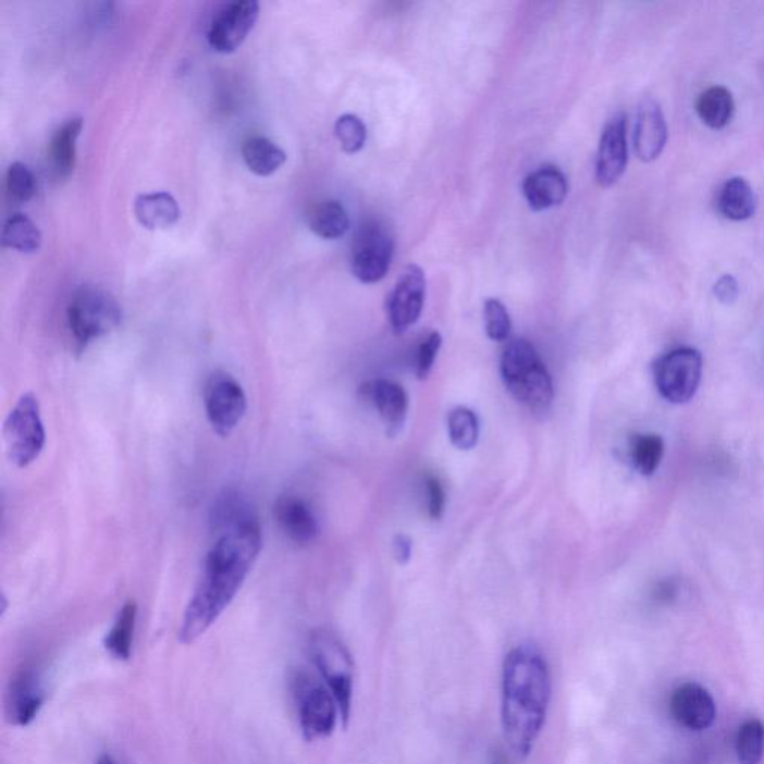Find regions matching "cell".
Masks as SVG:
<instances>
[{
  "instance_id": "9a60e30c",
  "label": "cell",
  "mask_w": 764,
  "mask_h": 764,
  "mask_svg": "<svg viewBox=\"0 0 764 764\" xmlns=\"http://www.w3.org/2000/svg\"><path fill=\"white\" fill-rule=\"evenodd\" d=\"M670 713L681 726L701 731L707 729L717 717L713 695L699 683H683L675 690L670 701Z\"/></svg>"
},
{
  "instance_id": "e0dca14e",
  "label": "cell",
  "mask_w": 764,
  "mask_h": 764,
  "mask_svg": "<svg viewBox=\"0 0 764 764\" xmlns=\"http://www.w3.org/2000/svg\"><path fill=\"white\" fill-rule=\"evenodd\" d=\"M281 532L297 545H309L319 538L320 525L311 506L297 496H281L273 506Z\"/></svg>"
},
{
  "instance_id": "cb8c5ba5",
  "label": "cell",
  "mask_w": 764,
  "mask_h": 764,
  "mask_svg": "<svg viewBox=\"0 0 764 764\" xmlns=\"http://www.w3.org/2000/svg\"><path fill=\"white\" fill-rule=\"evenodd\" d=\"M243 159L252 174L269 176L276 171L287 160V155L283 148L273 144L271 139L263 136H255L245 140L243 145Z\"/></svg>"
},
{
  "instance_id": "ffe728a7",
  "label": "cell",
  "mask_w": 764,
  "mask_h": 764,
  "mask_svg": "<svg viewBox=\"0 0 764 764\" xmlns=\"http://www.w3.org/2000/svg\"><path fill=\"white\" fill-rule=\"evenodd\" d=\"M84 122L79 116L67 120L54 132L48 147L51 174L56 180H66L74 174L76 140L82 135Z\"/></svg>"
},
{
  "instance_id": "5bb4252c",
  "label": "cell",
  "mask_w": 764,
  "mask_h": 764,
  "mask_svg": "<svg viewBox=\"0 0 764 764\" xmlns=\"http://www.w3.org/2000/svg\"><path fill=\"white\" fill-rule=\"evenodd\" d=\"M629 150H627V120L625 114L611 119L599 144L596 181L599 186L611 187L625 174Z\"/></svg>"
},
{
  "instance_id": "d4e9b609",
  "label": "cell",
  "mask_w": 764,
  "mask_h": 764,
  "mask_svg": "<svg viewBox=\"0 0 764 764\" xmlns=\"http://www.w3.org/2000/svg\"><path fill=\"white\" fill-rule=\"evenodd\" d=\"M695 112L711 128L726 127L735 112V100L729 88L714 86L702 91L695 100Z\"/></svg>"
},
{
  "instance_id": "8d00e7d4",
  "label": "cell",
  "mask_w": 764,
  "mask_h": 764,
  "mask_svg": "<svg viewBox=\"0 0 764 764\" xmlns=\"http://www.w3.org/2000/svg\"><path fill=\"white\" fill-rule=\"evenodd\" d=\"M412 553V542L411 539L405 537V534H397L393 542V554L396 560L402 563L408 562L411 558Z\"/></svg>"
},
{
  "instance_id": "d6986e66",
  "label": "cell",
  "mask_w": 764,
  "mask_h": 764,
  "mask_svg": "<svg viewBox=\"0 0 764 764\" xmlns=\"http://www.w3.org/2000/svg\"><path fill=\"white\" fill-rule=\"evenodd\" d=\"M522 195L533 211L557 207L568 196V180L556 167H542L526 176Z\"/></svg>"
},
{
  "instance_id": "4316f807",
  "label": "cell",
  "mask_w": 764,
  "mask_h": 764,
  "mask_svg": "<svg viewBox=\"0 0 764 764\" xmlns=\"http://www.w3.org/2000/svg\"><path fill=\"white\" fill-rule=\"evenodd\" d=\"M42 235L38 226L23 214L11 215L3 224L2 245L19 252H36L41 248Z\"/></svg>"
},
{
  "instance_id": "30bf717a",
  "label": "cell",
  "mask_w": 764,
  "mask_h": 764,
  "mask_svg": "<svg viewBox=\"0 0 764 764\" xmlns=\"http://www.w3.org/2000/svg\"><path fill=\"white\" fill-rule=\"evenodd\" d=\"M205 409L212 430L221 438L231 436L247 412L243 385L231 373H212L205 385Z\"/></svg>"
},
{
  "instance_id": "9c48e42d",
  "label": "cell",
  "mask_w": 764,
  "mask_h": 764,
  "mask_svg": "<svg viewBox=\"0 0 764 764\" xmlns=\"http://www.w3.org/2000/svg\"><path fill=\"white\" fill-rule=\"evenodd\" d=\"M394 239L381 221H369L357 232L352 248V271L360 283L375 284L387 275Z\"/></svg>"
},
{
  "instance_id": "52a82bcc",
  "label": "cell",
  "mask_w": 764,
  "mask_h": 764,
  "mask_svg": "<svg viewBox=\"0 0 764 764\" xmlns=\"http://www.w3.org/2000/svg\"><path fill=\"white\" fill-rule=\"evenodd\" d=\"M8 458L17 468H27L41 456L46 446V428L41 406L35 394L26 393L17 401L3 424Z\"/></svg>"
},
{
  "instance_id": "8fae6325",
  "label": "cell",
  "mask_w": 764,
  "mask_h": 764,
  "mask_svg": "<svg viewBox=\"0 0 764 764\" xmlns=\"http://www.w3.org/2000/svg\"><path fill=\"white\" fill-rule=\"evenodd\" d=\"M259 14L260 5L256 0L224 3L209 24V46L223 54L238 50L255 29Z\"/></svg>"
},
{
  "instance_id": "1f68e13d",
  "label": "cell",
  "mask_w": 764,
  "mask_h": 764,
  "mask_svg": "<svg viewBox=\"0 0 764 764\" xmlns=\"http://www.w3.org/2000/svg\"><path fill=\"white\" fill-rule=\"evenodd\" d=\"M335 134L342 150L347 152V155H356L365 147L366 138H368V128H366L359 116L345 114L336 120Z\"/></svg>"
},
{
  "instance_id": "7c38bea8",
  "label": "cell",
  "mask_w": 764,
  "mask_h": 764,
  "mask_svg": "<svg viewBox=\"0 0 764 764\" xmlns=\"http://www.w3.org/2000/svg\"><path fill=\"white\" fill-rule=\"evenodd\" d=\"M46 703L42 677L35 667L15 671L3 694V715L11 726L26 727L35 722Z\"/></svg>"
},
{
  "instance_id": "ba28073f",
  "label": "cell",
  "mask_w": 764,
  "mask_h": 764,
  "mask_svg": "<svg viewBox=\"0 0 764 764\" xmlns=\"http://www.w3.org/2000/svg\"><path fill=\"white\" fill-rule=\"evenodd\" d=\"M703 360L694 348H677L654 365L655 387L671 404H686L698 392Z\"/></svg>"
},
{
  "instance_id": "2e32d148",
  "label": "cell",
  "mask_w": 764,
  "mask_h": 764,
  "mask_svg": "<svg viewBox=\"0 0 764 764\" xmlns=\"http://www.w3.org/2000/svg\"><path fill=\"white\" fill-rule=\"evenodd\" d=\"M667 126L661 104L654 99H643L634 123V152L642 162H653L665 150Z\"/></svg>"
},
{
  "instance_id": "4dcf8cb0",
  "label": "cell",
  "mask_w": 764,
  "mask_h": 764,
  "mask_svg": "<svg viewBox=\"0 0 764 764\" xmlns=\"http://www.w3.org/2000/svg\"><path fill=\"white\" fill-rule=\"evenodd\" d=\"M36 188H38V183H36L35 174L27 164L14 162L8 168L7 190L14 202H29L36 195Z\"/></svg>"
},
{
  "instance_id": "44dd1931",
  "label": "cell",
  "mask_w": 764,
  "mask_h": 764,
  "mask_svg": "<svg viewBox=\"0 0 764 764\" xmlns=\"http://www.w3.org/2000/svg\"><path fill=\"white\" fill-rule=\"evenodd\" d=\"M135 215L140 226L148 231H163L180 220L181 209L175 197L169 193H148L135 200Z\"/></svg>"
},
{
  "instance_id": "6da1fadb",
  "label": "cell",
  "mask_w": 764,
  "mask_h": 764,
  "mask_svg": "<svg viewBox=\"0 0 764 764\" xmlns=\"http://www.w3.org/2000/svg\"><path fill=\"white\" fill-rule=\"evenodd\" d=\"M261 550L259 521L219 533L205 558L202 575L188 602L178 639L190 645L207 633L236 597Z\"/></svg>"
},
{
  "instance_id": "d590c367",
  "label": "cell",
  "mask_w": 764,
  "mask_h": 764,
  "mask_svg": "<svg viewBox=\"0 0 764 764\" xmlns=\"http://www.w3.org/2000/svg\"><path fill=\"white\" fill-rule=\"evenodd\" d=\"M715 296L723 304H734L739 296V284L735 276L723 275L714 287Z\"/></svg>"
},
{
  "instance_id": "4fadbf2b",
  "label": "cell",
  "mask_w": 764,
  "mask_h": 764,
  "mask_svg": "<svg viewBox=\"0 0 764 764\" xmlns=\"http://www.w3.org/2000/svg\"><path fill=\"white\" fill-rule=\"evenodd\" d=\"M426 300V275L417 264H409L402 272L389 297V320L396 333L412 328L423 312Z\"/></svg>"
},
{
  "instance_id": "83f0119b",
  "label": "cell",
  "mask_w": 764,
  "mask_h": 764,
  "mask_svg": "<svg viewBox=\"0 0 764 764\" xmlns=\"http://www.w3.org/2000/svg\"><path fill=\"white\" fill-rule=\"evenodd\" d=\"M630 458L634 469L641 476H653L661 466L665 444L658 434L641 433L633 434L630 440Z\"/></svg>"
},
{
  "instance_id": "836d02e7",
  "label": "cell",
  "mask_w": 764,
  "mask_h": 764,
  "mask_svg": "<svg viewBox=\"0 0 764 764\" xmlns=\"http://www.w3.org/2000/svg\"><path fill=\"white\" fill-rule=\"evenodd\" d=\"M442 336L440 332H432L418 347L416 359V375L418 380H426L432 372L434 360L440 353Z\"/></svg>"
},
{
  "instance_id": "f1b7e54d",
  "label": "cell",
  "mask_w": 764,
  "mask_h": 764,
  "mask_svg": "<svg viewBox=\"0 0 764 764\" xmlns=\"http://www.w3.org/2000/svg\"><path fill=\"white\" fill-rule=\"evenodd\" d=\"M448 436L461 452H469L480 440V420L472 409L457 406L448 416Z\"/></svg>"
},
{
  "instance_id": "7a4b0ae2",
  "label": "cell",
  "mask_w": 764,
  "mask_h": 764,
  "mask_svg": "<svg viewBox=\"0 0 764 764\" xmlns=\"http://www.w3.org/2000/svg\"><path fill=\"white\" fill-rule=\"evenodd\" d=\"M550 701V667L541 651L532 645L510 650L502 671V724L517 757L532 753L544 729Z\"/></svg>"
},
{
  "instance_id": "277c9868",
  "label": "cell",
  "mask_w": 764,
  "mask_h": 764,
  "mask_svg": "<svg viewBox=\"0 0 764 764\" xmlns=\"http://www.w3.org/2000/svg\"><path fill=\"white\" fill-rule=\"evenodd\" d=\"M289 690L295 699L304 738L309 742L329 738L341 717L340 706L331 689L316 675L297 669L289 678Z\"/></svg>"
},
{
  "instance_id": "5b68a950",
  "label": "cell",
  "mask_w": 764,
  "mask_h": 764,
  "mask_svg": "<svg viewBox=\"0 0 764 764\" xmlns=\"http://www.w3.org/2000/svg\"><path fill=\"white\" fill-rule=\"evenodd\" d=\"M311 661L319 669L321 679L335 695L342 723H348L352 714L354 662L347 646L331 630L312 631L308 643Z\"/></svg>"
},
{
  "instance_id": "484cf974",
  "label": "cell",
  "mask_w": 764,
  "mask_h": 764,
  "mask_svg": "<svg viewBox=\"0 0 764 764\" xmlns=\"http://www.w3.org/2000/svg\"><path fill=\"white\" fill-rule=\"evenodd\" d=\"M309 229L323 239H340L349 229L347 211L337 200L329 199L317 205L308 217Z\"/></svg>"
},
{
  "instance_id": "74e56055",
  "label": "cell",
  "mask_w": 764,
  "mask_h": 764,
  "mask_svg": "<svg viewBox=\"0 0 764 764\" xmlns=\"http://www.w3.org/2000/svg\"><path fill=\"white\" fill-rule=\"evenodd\" d=\"M95 764H119L115 762V759L112 757L110 754H102L99 755V759L96 760Z\"/></svg>"
},
{
  "instance_id": "3957f363",
  "label": "cell",
  "mask_w": 764,
  "mask_h": 764,
  "mask_svg": "<svg viewBox=\"0 0 764 764\" xmlns=\"http://www.w3.org/2000/svg\"><path fill=\"white\" fill-rule=\"evenodd\" d=\"M501 372L506 389L533 414L544 416L554 401V385L541 356L527 340L510 341L502 354Z\"/></svg>"
},
{
  "instance_id": "8992f818",
  "label": "cell",
  "mask_w": 764,
  "mask_h": 764,
  "mask_svg": "<svg viewBox=\"0 0 764 764\" xmlns=\"http://www.w3.org/2000/svg\"><path fill=\"white\" fill-rule=\"evenodd\" d=\"M122 317L119 301L102 288L79 289L67 307V324L76 344L82 348L115 331L122 323Z\"/></svg>"
},
{
  "instance_id": "603a6c76",
  "label": "cell",
  "mask_w": 764,
  "mask_h": 764,
  "mask_svg": "<svg viewBox=\"0 0 764 764\" xmlns=\"http://www.w3.org/2000/svg\"><path fill=\"white\" fill-rule=\"evenodd\" d=\"M136 618H138V605L135 601L124 603L123 608L116 615L114 626L108 631L104 638V650L115 658V661L127 662L132 655L134 645Z\"/></svg>"
},
{
  "instance_id": "e575fe53",
  "label": "cell",
  "mask_w": 764,
  "mask_h": 764,
  "mask_svg": "<svg viewBox=\"0 0 764 764\" xmlns=\"http://www.w3.org/2000/svg\"><path fill=\"white\" fill-rule=\"evenodd\" d=\"M426 492H428L429 516L433 520H440L445 509V492L441 481L434 476H428L424 480Z\"/></svg>"
},
{
  "instance_id": "d6a6232c",
  "label": "cell",
  "mask_w": 764,
  "mask_h": 764,
  "mask_svg": "<svg viewBox=\"0 0 764 764\" xmlns=\"http://www.w3.org/2000/svg\"><path fill=\"white\" fill-rule=\"evenodd\" d=\"M484 320L486 336L492 341L502 342L510 335V317L508 309L498 299H489L484 304Z\"/></svg>"
},
{
  "instance_id": "7402d4cb",
  "label": "cell",
  "mask_w": 764,
  "mask_h": 764,
  "mask_svg": "<svg viewBox=\"0 0 764 764\" xmlns=\"http://www.w3.org/2000/svg\"><path fill=\"white\" fill-rule=\"evenodd\" d=\"M717 207L727 220L745 221L754 215L757 199L753 187L745 178L734 176L719 188Z\"/></svg>"
},
{
  "instance_id": "f546056e",
  "label": "cell",
  "mask_w": 764,
  "mask_h": 764,
  "mask_svg": "<svg viewBox=\"0 0 764 764\" xmlns=\"http://www.w3.org/2000/svg\"><path fill=\"white\" fill-rule=\"evenodd\" d=\"M739 764H760L764 754V724L759 719L743 723L736 741Z\"/></svg>"
},
{
  "instance_id": "ac0fdd59",
  "label": "cell",
  "mask_w": 764,
  "mask_h": 764,
  "mask_svg": "<svg viewBox=\"0 0 764 764\" xmlns=\"http://www.w3.org/2000/svg\"><path fill=\"white\" fill-rule=\"evenodd\" d=\"M361 393L365 394L366 401L375 406L382 421L387 426L389 434H396L404 428L409 399L402 385L394 381L375 380L368 382L361 389Z\"/></svg>"
}]
</instances>
